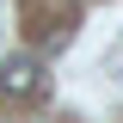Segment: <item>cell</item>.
I'll use <instances>...</instances> for the list:
<instances>
[{"mask_svg":"<svg viewBox=\"0 0 123 123\" xmlns=\"http://www.w3.org/2000/svg\"><path fill=\"white\" fill-rule=\"evenodd\" d=\"M37 86H43L37 55H6V62H0V92H6V98H31Z\"/></svg>","mask_w":123,"mask_h":123,"instance_id":"1","label":"cell"},{"mask_svg":"<svg viewBox=\"0 0 123 123\" xmlns=\"http://www.w3.org/2000/svg\"><path fill=\"white\" fill-rule=\"evenodd\" d=\"M105 74H111V80H123V37H117V49L105 55Z\"/></svg>","mask_w":123,"mask_h":123,"instance_id":"2","label":"cell"}]
</instances>
